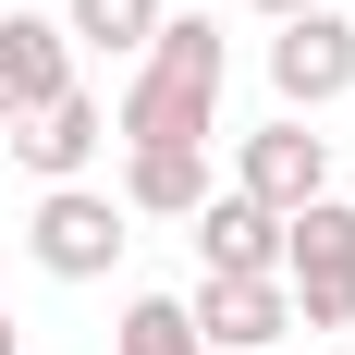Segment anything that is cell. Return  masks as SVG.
I'll use <instances>...</instances> for the list:
<instances>
[{"label":"cell","instance_id":"cell-1","mask_svg":"<svg viewBox=\"0 0 355 355\" xmlns=\"http://www.w3.org/2000/svg\"><path fill=\"white\" fill-rule=\"evenodd\" d=\"M220 86H233L220 25H209V12H159V37L135 49V86H123V110H110V135H123V147H209Z\"/></svg>","mask_w":355,"mask_h":355},{"label":"cell","instance_id":"cell-2","mask_svg":"<svg viewBox=\"0 0 355 355\" xmlns=\"http://www.w3.org/2000/svg\"><path fill=\"white\" fill-rule=\"evenodd\" d=\"M282 294L294 331H355V196H319L282 220Z\"/></svg>","mask_w":355,"mask_h":355},{"label":"cell","instance_id":"cell-3","mask_svg":"<svg viewBox=\"0 0 355 355\" xmlns=\"http://www.w3.org/2000/svg\"><path fill=\"white\" fill-rule=\"evenodd\" d=\"M123 245H135V233H123V196H110V184H49L37 220H25V257L49 282H110Z\"/></svg>","mask_w":355,"mask_h":355},{"label":"cell","instance_id":"cell-4","mask_svg":"<svg viewBox=\"0 0 355 355\" xmlns=\"http://www.w3.org/2000/svg\"><path fill=\"white\" fill-rule=\"evenodd\" d=\"M270 98H282V123H319L331 98H355V12L319 0L270 37Z\"/></svg>","mask_w":355,"mask_h":355},{"label":"cell","instance_id":"cell-5","mask_svg":"<svg viewBox=\"0 0 355 355\" xmlns=\"http://www.w3.org/2000/svg\"><path fill=\"white\" fill-rule=\"evenodd\" d=\"M233 196H257L270 220L319 209V196H331V135H306V123H257V135H233Z\"/></svg>","mask_w":355,"mask_h":355},{"label":"cell","instance_id":"cell-6","mask_svg":"<svg viewBox=\"0 0 355 355\" xmlns=\"http://www.w3.org/2000/svg\"><path fill=\"white\" fill-rule=\"evenodd\" d=\"M282 282V220L257 209V196H233V184H209L196 196V282Z\"/></svg>","mask_w":355,"mask_h":355},{"label":"cell","instance_id":"cell-7","mask_svg":"<svg viewBox=\"0 0 355 355\" xmlns=\"http://www.w3.org/2000/svg\"><path fill=\"white\" fill-rule=\"evenodd\" d=\"M184 319H196V343L209 355H282V331H294V294L257 270V282H196L184 294Z\"/></svg>","mask_w":355,"mask_h":355},{"label":"cell","instance_id":"cell-8","mask_svg":"<svg viewBox=\"0 0 355 355\" xmlns=\"http://www.w3.org/2000/svg\"><path fill=\"white\" fill-rule=\"evenodd\" d=\"M73 86V37L62 12H0V135L25 123V110H49Z\"/></svg>","mask_w":355,"mask_h":355},{"label":"cell","instance_id":"cell-9","mask_svg":"<svg viewBox=\"0 0 355 355\" xmlns=\"http://www.w3.org/2000/svg\"><path fill=\"white\" fill-rule=\"evenodd\" d=\"M98 147H110V110L86 98V86H62L49 110L12 123V159H25L37 184H86V172H98Z\"/></svg>","mask_w":355,"mask_h":355},{"label":"cell","instance_id":"cell-10","mask_svg":"<svg viewBox=\"0 0 355 355\" xmlns=\"http://www.w3.org/2000/svg\"><path fill=\"white\" fill-rule=\"evenodd\" d=\"M123 220H196L209 196V147H123Z\"/></svg>","mask_w":355,"mask_h":355},{"label":"cell","instance_id":"cell-11","mask_svg":"<svg viewBox=\"0 0 355 355\" xmlns=\"http://www.w3.org/2000/svg\"><path fill=\"white\" fill-rule=\"evenodd\" d=\"M159 12H172V0H62V37L98 49V62H135L147 37H159Z\"/></svg>","mask_w":355,"mask_h":355},{"label":"cell","instance_id":"cell-12","mask_svg":"<svg viewBox=\"0 0 355 355\" xmlns=\"http://www.w3.org/2000/svg\"><path fill=\"white\" fill-rule=\"evenodd\" d=\"M110 355H209V343H196V319H184V294H135L123 331H110Z\"/></svg>","mask_w":355,"mask_h":355},{"label":"cell","instance_id":"cell-13","mask_svg":"<svg viewBox=\"0 0 355 355\" xmlns=\"http://www.w3.org/2000/svg\"><path fill=\"white\" fill-rule=\"evenodd\" d=\"M257 12H270V25H294V12H319V0H257Z\"/></svg>","mask_w":355,"mask_h":355},{"label":"cell","instance_id":"cell-14","mask_svg":"<svg viewBox=\"0 0 355 355\" xmlns=\"http://www.w3.org/2000/svg\"><path fill=\"white\" fill-rule=\"evenodd\" d=\"M12 343H25V331H12V294H0V355H12Z\"/></svg>","mask_w":355,"mask_h":355}]
</instances>
